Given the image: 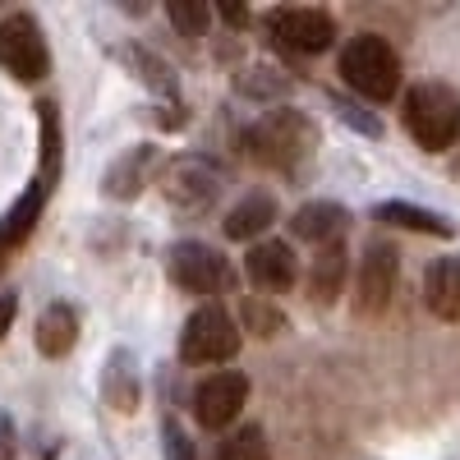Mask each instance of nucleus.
<instances>
[{
    "mask_svg": "<svg viewBox=\"0 0 460 460\" xmlns=\"http://www.w3.org/2000/svg\"><path fill=\"white\" fill-rule=\"evenodd\" d=\"M405 129L419 147L447 152L460 138V93L447 84H414L405 93Z\"/></svg>",
    "mask_w": 460,
    "mask_h": 460,
    "instance_id": "nucleus-1",
    "label": "nucleus"
},
{
    "mask_svg": "<svg viewBox=\"0 0 460 460\" xmlns=\"http://www.w3.org/2000/svg\"><path fill=\"white\" fill-rule=\"evenodd\" d=\"M341 79L368 102H392L401 88V56L392 51L387 37L364 32L341 51Z\"/></svg>",
    "mask_w": 460,
    "mask_h": 460,
    "instance_id": "nucleus-2",
    "label": "nucleus"
},
{
    "mask_svg": "<svg viewBox=\"0 0 460 460\" xmlns=\"http://www.w3.org/2000/svg\"><path fill=\"white\" fill-rule=\"evenodd\" d=\"M314 143V125L304 120L299 111H267L262 120L244 134V147H249V157L262 162V166H295L304 152H309Z\"/></svg>",
    "mask_w": 460,
    "mask_h": 460,
    "instance_id": "nucleus-3",
    "label": "nucleus"
},
{
    "mask_svg": "<svg viewBox=\"0 0 460 460\" xmlns=\"http://www.w3.org/2000/svg\"><path fill=\"white\" fill-rule=\"evenodd\" d=\"M235 350H240V327L217 304H203L180 332V355L189 364H226L235 359Z\"/></svg>",
    "mask_w": 460,
    "mask_h": 460,
    "instance_id": "nucleus-4",
    "label": "nucleus"
},
{
    "mask_svg": "<svg viewBox=\"0 0 460 460\" xmlns=\"http://www.w3.org/2000/svg\"><path fill=\"white\" fill-rule=\"evenodd\" d=\"M0 65H5L19 84H37L47 74V37L32 14H5L0 19Z\"/></svg>",
    "mask_w": 460,
    "mask_h": 460,
    "instance_id": "nucleus-5",
    "label": "nucleus"
},
{
    "mask_svg": "<svg viewBox=\"0 0 460 460\" xmlns=\"http://www.w3.org/2000/svg\"><path fill=\"white\" fill-rule=\"evenodd\" d=\"M267 32L295 56H318L336 42V19L327 10H309V5H290V10H272L267 14Z\"/></svg>",
    "mask_w": 460,
    "mask_h": 460,
    "instance_id": "nucleus-6",
    "label": "nucleus"
},
{
    "mask_svg": "<svg viewBox=\"0 0 460 460\" xmlns=\"http://www.w3.org/2000/svg\"><path fill=\"white\" fill-rule=\"evenodd\" d=\"M244 405H249V377L235 373V368L208 373L199 387H194V419H199L203 429H226V424H235Z\"/></svg>",
    "mask_w": 460,
    "mask_h": 460,
    "instance_id": "nucleus-7",
    "label": "nucleus"
},
{
    "mask_svg": "<svg viewBox=\"0 0 460 460\" xmlns=\"http://www.w3.org/2000/svg\"><path fill=\"white\" fill-rule=\"evenodd\" d=\"M221 189H226V171L208 157H180L166 171V199L184 212H203L208 203H217Z\"/></svg>",
    "mask_w": 460,
    "mask_h": 460,
    "instance_id": "nucleus-8",
    "label": "nucleus"
},
{
    "mask_svg": "<svg viewBox=\"0 0 460 460\" xmlns=\"http://www.w3.org/2000/svg\"><path fill=\"white\" fill-rule=\"evenodd\" d=\"M396 272H401V262H396V249L392 244H368L364 262H359V281H355V314L364 318H377L382 309L392 304L396 295Z\"/></svg>",
    "mask_w": 460,
    "mask_h": 460,
    "instance_id": "nucleus-9",
    "label": "nucleus"
},
{
    "mask_svg": "<svg viewBox=\"0 0 460 460\" xmlns=\"http://www.w3.org/2000/svg\"><path fill=\"white\" fill-rule=\"evenodd\" d=\"M171 277L175 286H184L189 295H217L226 286V258L208 244H175L171 249Z\"/></svg>",
    "mask_w": 460,
    "mask_h": 460,
    "instance_id": "nucleus-10",
    "label": "nucleus"
},
{
    "mask_svg": "<svg viewBox=\"0 0 460 460\" xmlns=\"http://www.w3.org/2000/svg\"><path fill=\"white\" fill-rule=\"evenodd\" d=\"M244 267H249V281L262 286V290H290L295 277H299L295 249H290L286 240H262V244H253L249 258H244Z\"/></svg>",
    "mask_w": 460,
    "mask_h": 460,
    "instance_id": "nucleus-11",
    "label": "nucleus"
},
{
    "mask_svg": "<svg viewBox=\"0 0 460 460\" xmlns=\"http://www.w3.org/2000/svg\"><path fill=\"white\" fill-rule=\"evenodd\" d=\"M424 304L442 323L460 318V258H438L424 277Z\"/></svg>",
    "mask_w": 460,
    "mask_h": 460,
    "instance_id": "nucleus-12",
    "label": "nucleus"
},
{
    "mask_svg": "<svg viewBox=\"0 0 460 460\" xmlns=\"http://www.w3.org/2000/svg\"><path fill=\"white\" fill-rule=\"evenodd\" d=\"M74 341H79V314H74L69 304H51V309L37 318V350L47 359H65L74 350Z\"/></svg>",
    "mask_w": 460,
    "mask_h": 460,
    "instance_id": "nucleus-13",
    "label": "nucleus"
},
{
    "mask_svg": "<svg viewBox=\"0 0 460 460\" xmlns=\"http://www.w3.org/2000/svg\"><path fill=\"white\" fill-rule=\"evenodd\" d=\"M272 221H277V203H272V194H249L244 203L230 208V217H226V235H230V240H258V235H267V230H272Z\"/></svg>",
    "mask_w": 460,
    "mask_h": 460,
    "instance_id": "nucleus-14",
    "label": "nucleus"
},
{
    "mask_svg": "<svg viewBox=\"0 0 460 460\" xmlns=\"http://www.w3.org/2000/svg\"><path fill=\"white\" fill-rule=\"evenodd\" d=\"M345 221H350V217H345V208H336V203H309V208L295 212V235L323 249V244H336L341 240Z\"/></svg>",
    "mask_w": 460,
    "mask_h": 460,
    "instance_id": "nucleus-15",
    "label": "nucleus"
},
{
    "mask_svg": "<svg viewBox=\"0 0 460 460\" xmlns=\"http://www.w3.org/2000/svg\"><path fill=\"white\" fill-rule=\"evenodd\" d=\"M341 286H345V244L336 240V244H323L309 267V295L314 304H336Z\"/></svg>",
    "mask_w": 460,
    "mask_h": 460,
    "instance_id": "nucleus-16",
    "label": "nucleus"
},
{
    "mask_svg": "<svg viewBox=\"0 0 460 460\" xmlns=\"http://www.w3.org/2000/svg\"><path fill=\"white\" fill-rule=\"evenodd\" d=\"M152 157H157L152 147L125 152V157L111 166V175H106V194L120 199V203H125V199H138V189L147 184V171H152Z\"/></svg>",
    "mask_w": 460,
    "mask_h": 460,
    "instance_id": "nucleus-17",
    "label": "nucleus"
},
{
    "mask_svg": "<svg viewBox=\"0 0 460 460\" xmlns=\"http://www.w3.org/2000/svg\"><path fill=\"white\" fill-rule=\"evenodd\" d=\"M377 217H382V221H392V226H405V230H424V235H451V226H447L438 212L410 208V203H382Z\"/></svg>",
    "mask_w": 460,
    "mask_h": 460,
    "instance_id": "nucleus-18",
    "label": "nucleus"
},
{
    "mask_svg": "<svg viewBox=\"0 0 460 460\" xmlns=\"http://www.w3.org/2000/svg\"><path fill=\"white\" fill-rule=\"evenodd\" d=\"M217 460H267V433H262L258 424L235 429V433H230V438L221 442Z\"/></svg>",
    "mask_w": 460,
    "mask_h": 460,
    "instance_id": "nucleus-19",
    "label": "nucleus"
},
{
    "mask_svg": "<svg viewBox=\"0 0 460 460\" xmlns=\"http://www.w3.org/2000/svg\"><path fill=\"white\" fill-rule=\"evenodd\" d=\"M166 14H171V23L184 37H203V28H208V5H203V0H171Z\"/></svg>",
    "mask_w": 460,
    "mask_h": 460,
    "instance_id": "nucleus-20",
    "label": "nucleus"
},
{
    "mask_svg": "<svg viewBox=\"0 0 460 460\" xmlns=\"http://www.w3.org/2000/svg\"><path fill=\"white\" fill-rule=\"evenodd\" d=\"M166 460H194V447L180 429H166Z\"/></svg>",
    "mask_w": 460,
    "mask_h": 460,
    "instance_id": "nucleus-21",
    "label": "nucleus"
},
{
    "mask_svg": "<svg viewBox=\"0 0 460 460\" xmlns=\"http://www.w3.org/2000/svg\"><path fill=\"white\" fill-rule=\"evenodd\" d=\"M0 460H14V429L5 414H0Z\"/></svg>",
    "mask_w": 460,
    "mask_h": 460,
    "instance_id": "nucleus-22",
    "label": "nucleus"
},
{
    "mask_svg": "<svg viewBox=\"0 0 460 460\" xmlns=\"http://www.w3.org/2000/svg\"><path fill=\"white\" fill-rule=\"evenodd\" d=\"M14 309H19V299H14V295H0V336L10 332V323H14Z\"/></svg>",
    "mask_w": 460,
    "mask_h": 460,
    "instance_id": "nucleus-23",
    "label": "nucleus"
},
{
    "mask_svg": "<svg viewBox=\"0 0 460 460\" xmlns=\"http://www.w3.org/2000/svg\"><path fill=\"white\" fill-rule=\"evenodd\" d=\"M221 14H226L230 23H249V14H244L240 5H221Z\"/></svg>",
    "mask_w": 460,
    "mask_h": 460,
    "instance_id": "nucleus-24",
    "label": "nucleus"
}]
</instances>
